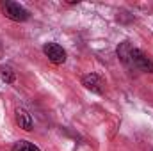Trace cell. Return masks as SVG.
I'll return each instance as SVG.
<instances>
[{
	"label": "cell",
	"mask_w": 153,
	"mask_h": 151,
	"mask_svg": "<svg viewBox=\"0 0 153 151\" xmlns=\"http://www.w3.org/2000/svg\"><path fill=\"white\" fill-rule=\"evenodd\" d=\"M0 9L4 13V16L13 20V21H27L29 16H30L29 11L23 5H20L16 2H11V0H2L0 2Z\"/></svg>",
	"instance_id": "2"
},
{
	"label": "cell",
	"mask_w": 153,
	"mask_h": 151,
	"mask_svg": "<svg viewBox=\"0 0 153 151\" xmlns=\"http://www.w3.org/2000/svg\"><path fill=\"white\" fill-rule=\"evenodd\" d=\"M43 52H45V55H46L53 64H62V62H66V52H64V48H62L61 44H57V43H46V44L43 46Z\"/></svg>",
	"instance_id": "3"
},
{
	"label": "cell",
	"mask_w": 153,
	"mask_h": 151,
	"mask_svg": "<svg viewBox=\"0 0 153 151\" xmlns=\"http://www.w3.org/2000/svg\"><path fill=\"white\" fill-rule=\"evenodd\" d=\"M11 151H39V148L34 146L32 142H29V141H18V142H14Z\"/></svg>",
	"instance_id": "6"
},
{
	"label": "cell",
	"mask_w": 153,
	"mask_h": 151,
	"mask_svg": "<svg viewBox=\"0 0 153 151\" xmlns=\"http://www.w3.org/2000/svg\"><path fill=\"white\" fill-rule=\"evenodd\" d=\"M82 84H84L85 89H89L91 93H96V94H102V93H103V85H105L103 80L96 75V73L85 75L84 78H82Z\"/></svg>",
	"instance_id": "4"
},
{
	"label": "cell",
	"mask_w": 153,
	"mask_h": 151,
	"mask_svg": "<svg viewBox=\"0 0 153 151\" xmlns=\"http://www.w3.org/2000/svg\"><path fill=\"white\" fill-rule=\"evenodd\" d=\"M16 123L20 124V128H23L25 132H30L32 130V126H34V123H32V117H30V114L27 112L25 109H16Z\"/></svg>",
	"instance_id": "5"
},
{
	"label": "cell",
	"mask_w": 153,
	"mask_h": 151,
	"mask_svg": "<svg viewBox=\"0 0 153 151\" xmlns=\"http://www.w3.org/2000/svg\"><path fill=\"white\" fill-rule=\"evenodd\" d=\"M0 76H2V80L5 84H13L14 82V71L11 68H2L0 70Z\"/></svg>",
	"instance_id": "7"
},
{
	"label": "cell",
	"mask_w": 153,
	"mask_h": 151,
	"mask_svg": "<svg viewBox=\"0 0 153 151\" xmlns=\"http://www.w3.org/2000/svg\"><path fill=\"white\" fill-rule=\"evenodd\" d=\"M117 55L119 59L130 68V70H137V71H144V73H153V62L137 48H134L128 41L121 43L117 46Z\"/></svg>",
	"instance_id": "1"
}]
</instances>
